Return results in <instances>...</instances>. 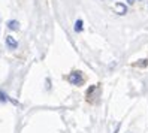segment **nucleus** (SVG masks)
I'll list each match as a JSON object with an SVG mask.
<instances>
[{"label":"nucleus","instance_id":"f257e3e1","mask_svg":"<svg viewBox=\"0 0 148 133\" xmlns=\"http://www.w3.org/2000/svg\"><path fill=\"white\" fill-rule=\"evenodd\" d=\"M85 81V78L82 75V72H79V70H73V72H71V75H69V82L76 85V87H81Z\"/></svg>","mask_w":148,"mask_h":133},{"label":"nucleus","instance_id":"f03ea898","mask_svg":"<svg viewBox=\"0 0 148 133\" xmlns=\"http://www.w3.org/2000/svg\"><path fill=\"white\" fill-rule=\"evenodd\" d=\"M6 47L9 49H16L18 48V40L14 36H6Z\"/></svg>","mask_w":148,"mask_h":133},{"label":"nucleus","instance_id":"7ed1b4c3","mask_svg":"<svg viewBox=\"0 0 148 133\" xmlns=\"http://www.w3.org/2000/svg\"><path fill=\"white\" fill-rule=\"evenodd\" d=\"M8 29L12 30V32H18L20 30V23L16 20H9L8 21Z\"/></svg>","mask_w":148,"mask_h":133},{"label":"nucleus","instance_id":"20e7f679","mask_svg":"<svg viewBox=\"0 0 148 133\" xmlns=\"http://www.w3.org/2000/svg\"><path fill=\"white\" fill-rule=\"evenodd\" d=\"M115 11H117L118 15H124V14L127 12V6H126L124 3H117V5H115Z\"/></svg>","mask_w":148,"mask_h":133},{"label":"nucleus","instance_id":"39448f33","mask_svg":"<svg viewBox=\"0 0 148 133\" xmlns=\"http://www.w3.org/2000/svg\"><path fill=\"white\" fill-rule=\"evenodd\" d=\"M73 29H75V32H76V33H81V32L84 30V23H82V20H76V21H75V27H73Z\"/></svg>","mask_w":148,"mask_h":133},{"label":"nucleus","instance_id":"423d86ee","mask_svg":"<svg viewBox=\"0 0 148 133\" xmlns=\"http://www.w3.org/2000/svg\"><path fill=\"white\" fill-rule=\"evenodd\" d=\"M8 100H9V97L6 96V93L0 91V102H8Z\"/></svg>","mask_w":148,"mask_h":133},{"label":"nucleus","instance_id":"0eeeda50","mask_svg":"<svg viewBox=\"0 0 148 133\" xmlns=\"http://www.w3.org/2000/svg\"><path fill=\"white\" fill-rule=\"evenodd\" d=\"M126 2H127V5H133L136 0H126Z\"/></svg>","mask_w":148,"mask_h":133}]
</instances>
